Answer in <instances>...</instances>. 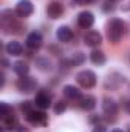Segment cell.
I'll list each match as a JSON object with an SVG mask.
<instances>
[{
  "mask_svg": "<svg viewBox=\"0 0 130 132\" xmlns=\"http://www.w3.org/2000/svg\"><path fill=\"white\" fill-rule=\"evenodd\" d=\"M126 32V25L121 19H112L107 23V38L112 43H119Z\"/></svg>",
  "mask_w": 130,
  "mask_h": 132,
  "instance_id": "1",
  "label": "cell"
},
{
  "mask_svg": "<svg viewBox=\"0 0 130 132\" xmlns=\"http://www.w3.org/2000/svg\"><path fill=\"white\" fill-rule=\"evenodd\" d=\"M77 83L84 88V89H90L97 85V75L94 71L90 69H84V71H80L77 74Z\"/></svg>",
  "mask_w": 130,
  "mask_h": 132,
  "instance_id": "2",
  "label": "cell"
},
{
  "mask_svg": "<svg viewBox=\"0 0 130 132\" xmlns=\"http://www.w3.org/2000/svg\"><path fill=\"white\" fill-rule=\"evenodd\" d=\"M25 117L34 126H46L48 125V115H46V112L43 109H38V108L37 109H31L29 112L25 114Z\"/></svg>",
  "mask_w": 130,
  "mask_h": 132,
  "instance_id": "3",
  "label": "cell"
},
{
  "mask_svg": "<svg viewBox=\"0 0 130 132\" xmlns=\"http://www.w3.org/2000/svg\"><path fill=\"white\" fill-rule=\"evenodd\" d=\"M17 89L23 94H31L37 89V81L34 80L32 77L29 75H25V77H20L17 80Z\"/></svg>",
  "mask_w": 130,
  "mask_h": 132,
  "instance_id": "4",
  "label": "cell"
},
{
  "mask_svg": "<svg viewBox=\"0 0 130 132\" xmlns=\"http://www.w3.org/2000/svg\"><path fill=\"white\" fill-rule=\"evenodd\" d=\"M20 19H26L34 12V5L31 0H18L15 5V11H14Z\"/></svg>",
  "mask_w": 130,
  "mask_h": 132,
  "instance_id": "5",
  "label": "cell"
},
{
  "mask_svg": "<svg viewBox=\"0 0 130 132\" xmlns=\"http://www.w3.org/2000/svg\"><path fill=\"white\" fill-rule=\"evenodd\" d=\"M124 83H126V77H124L123 74H119V72H112V74L107 75V78H106V81H104V86H106L107 89H118V88H121Z\"/></svg>",
  "mask_w": 130,
  "mask_h": 132,
  "instance_id": "6",
  "label": "cell"
},
{
  "mask_svg": "<svg viewBox=\"0 0 130 132\" xmlns=\"http://www.w3.org/2000/svg\"><path fill=\"white\" fill-rule=\"evenodd\" d=\"M94 22H95V17H94V14H92L90 11H83V12H80L78 17H77V23H78V26L83 28V29L92 28Z\"/></svg>",
  "mask_w": 130,
  "mask_h": 132,
  "instance_id": "7",
  "label": "cell"
},
{
  "mask_svg": "<svg viewBox=\"0 0 130 132\" xmlns=\"http://www.w3.org/2000/svg\"><path fill=\"white\" fill-rule=\"evenodd\" d=\"M103 112L109 117V120H110V117L115 120V117L118 114V104H116V101L113 98H110V97H106V98L103 100Z\"/></svg>",
  "mask_w": 130,
  "mask_h": 132,
  "instance_id": "8",
  "label": "cell"
},
{
  "mask_svg": "<svg viewBox=\"0 0 130 132\" xmlns=\"http://www.w3.org/2000/svg\"><path fill=\"white\" fill-rule=\"evenodd\" d=\"M46 12H48V17L52 19V20H57L63 15L64 12V6L60 3V2H51L46 8Z\"/></svg>",
  "mask_w": 130,
  "mask_h": 132,
  "instance_id": "9",
  "label": "cell"
},
{
  "mask_svg": "<svg viewBox=\"0 0 130 132\" xmlns=\"http://www.w3.org/2000/svg\"><path fill=\"white\" fill-rule=\"evenodd\" d=\"M84 45L89 46V48H97L103 43V35L98 32V31H87L84 34Z\"/></svg>",
  "mask_w": 130,
  "mask_h": 132,
  "instance_id": "10",
  "label": "cell"
},
{
  "mask_svg": "<svg viewBox=\"0 0 130 132\" xmlns=\"http://www.w3.org/2000/svg\"><path fill=\"white\" fill-rule=\"evenodd\" d=\"M34 103H35V106H37L38 109L46 111V109L51 106V95H49L46 91H40V92H37Z\"/></svg>",
  "mask_w": 130,
  "mask_h": 132,
  "instance_id": "11",
  "label": "cell"
},
{
  "mask_svg": "<svg viewBox=\"0 0 130 132\" xmlns=\"http://www.w3.org/2000/svg\"><path fill=\"white\" fill-rule=\"evenodd\" d=\"M41 45H43V37H41L40 32L34 31V32L28 34V37H26V46H28V48H31V49H38V48H41Z\"/></svg>",
  "mask_w": 130,
  "mask_h": 132,
  "instance_id": "12",
  "label": "cell"
},
{
  "mask_svg": "<svg viewBox=\"0 0 130 132\" xmlns=\"http://www.w3.org/2000/svg\"><path fill=\"white\" fill-rule=\"evenodd\" d=\"M80 103V108L84 109V111H94L95 106H97V98L94 95H83L81 98L78 100Z\"/></svg>",
  "mask_w": 130,
  "mask_h": 132,
  "instance_id": "13",
  "label": "cell"
},
{
  "mask_svg": "<svg viewBox=\"0 0 130 132\" xmlns=\"http://www.w3.org/2000/svg\"><path fill=\"white\" fill-rule=\"evenodd\" d=\"M5 49H6V52H8L9 55H14V57H18V55L23 54V46H22V43H20V42H15V40L8 42V45L5 46Z\"/></svg>",
  "mask_w": 130,
  "mask_h": 132,
  "instance_id": "14",
  "label": "cell"
},
{
  "mask_svg": "<svg viewBox=\"0 0 130 132\" xmlns=\"http://www.w3.org/2000/svg\"><path fill=\"white\" fill-rule=\"evenodd\" d=\"M63 94H64L66 98H69V100H80L83 97L81 91L77 86H73V85H66L63 88Z\"/></svg>",
  "mask_w": 130,
  "mask_h": 132,
  "instance_id": "15",
  "label": "cell"
},
{
  "mask_svg": "<svg viewBox=\"0 0 130 132\" xmlns=\"http://www.w3.org/2000/svg\"><path fill=\"white\" fill-rule=\"evenodd\" d=\"M72 37H73V32H72V29L69 28V26H60L58 29H57V38L61 42V43H67V42H70L72 40Z\"/></svg>",
  "mask_w": 130,
  "mask_h": 132,
  "instance_id": "16",
  "label": "cell"
},
{
  "mask_svg": "<svg viewBox=\"0 0 130 132\" xmlns=\"http://www.w3.org/2000/svg\"><path fill=\"white\" fill-rule=\"evenodd\" d=\"M12 71H14L18 77H25V75H28V74H29V66H28L26 62L18 60V62L12 63Z\"/></svg>",
  "mask_w": 130,
  "mask_h": 132,
  "instance_id": "17",
  "label": "cell"
},
{
  "mask_svg": "<svg viewBox=\"0 0 130 132\" xmlns=\"http://www.w3.org/2000/svg\"><path fill=\"white\" fill-rule=\"evenodd\" d=\"M90 62L94 65H98V66L104 65L106 63V54L103 51H99V49H94L90 52Z\"/></svg>",
  "mask_w": 130,
  "mask_h": 132,
  "instance_id": "18",
  "label": "cell"
},
{
  "mask_svg": "<svg viewBox=\"0 0 130 132\" xmlns=\"http://www.w3.org/2000/svg\"><path fill=\"white\" fill-rule=\"evenodd\" d=\"M35 65H37V68H38L41 72H49V71H52V63H51V60H49V59L40 57V59H37Z\"/></svg>",
  "mask_w": 130,
  "mask_h": 132,
  "instance_id": "19",
  "label": "cell"
},
{
  "mask_svg": "<svg viewBox=\"0 0 130 132\" xmlns=\"http://www.w3.org/2000/svg\"><path fill=\"white\" fill-rule=\"evenodd\" d=\"M2 121H3V128L8 129V131H15L18 128V121H17V118L14 115H9V117L3 118Z\"/></svg>",
  "mask_w": 130,
  "mask_h": 132,
  "instance_id": "20",
  "label": "cell"
},
{
  "mask_svg": "<svg viewBox=\"0 0 130 132\" xmlns=\"http://www.w3.org/2000/svg\"><path fill=\"white\" fill-rule=\"evenodd\" d=\"M70 60V63H72V66H80V65H83L84 62H86V55L83 54V52H73V55L69 59Z\"/></svg>",
  "mask_w": 130,
  "mask_h": 132,
  "instance_id": "21",
  "label": "cell"
},
{
  "mask_svg": "<svg viewBox=\"0 0 130 132\" xmlns=\"http://www.w3.org/2000/svg\"><path fill=\"white\" fill-rule=\"evenodd\" d=\"M9 115H12V108L8 103H0V117H2V120L9 117Z\"/></svg>",
  "mask_w": 130,
  "mask_h": 132,
  "instance_id": "22",
  "label": "cell"
},
{
  "mask_svg": "<svg viewBox=\"0 0 130 132\" xmlns=\"http://www.w3.org/2000/svg\"><path fill=\"white\" fill-rule=\"evenodd\" d=\"M66 108H67L66 101H63V100H58V101L55 103V106H54V111H55V114H57V115H60V114H63V112L66 111Z\"/></svg>",
  "mask_w": 130,
  "mask_h": 132,
  "instance_id": "23",
  "label": "cell"
},
{
  "mask_svg": "<svg viewBox=\"0 0 130 132\" xmlns=\"http://www.w3.org/2000/svg\"><path fill=\"white\" fill-rule=\"evenodd\" d=\"M20 109L26 114V112H29V111L32 109V103H31V101H23V103L20 104Z\"/></svg>",
  "mask_w": 130,
  "mask_h": 132,
  "instance_id": "24",
  "label": "cell"
},
{
  "mask_svg": "<svg viewBox=\"0 0 130 132\" xmlns=\"http://www.w3.org/2000/svg\"><path fill=\"white\" fill-rule=\"evenodd\" d=\"M113 9H115V6H113L112 3H109V2H107V3H104V6H103V11H106V12L113 11Z\"/></svg>",
  "mask_w": 130,
  "mask_h": 132,
  "instance_id": "25",
  "label": "cell"
},
{
  "mask_svg": "<svg viewBox=\"0 0 130 132\" xmlns=\"http://www.w3.org/2000/svg\"><path fill=\"white\" fill-rule=\"evenodd\" d=\"M94 132H106V128L103 126V125H95V129Z\"/></svg>",
  "mask_w": 130,
  "mask_h": 132,
  "instance_id": "26",
  "label": "cell"
},
{
  "mask_svg": "<svg viewBox=\"0 0 130 132\" xmlns=\"http://www.w3.org/2000/svg\"><path fill=\"white\" fill-rule=\"evenodd\" d=\"M77 5H87V3H90V2H94V0H73Z\"/></svg>",
  "mask_w": 130,
  "mask_h": 132,
  "instance_id": "27",
  "label": "cell"
},
{
  "mask_svg": "<svg viewBox=\"0 0 130 132\" xmlns=\"http://www.w3.org/2000/svg\"><path fill=\"white\" fill-rule=\"evenodd\" d=\"M15 132H29V129H26L25 126H20V125H18V128L15 129Z\"/></svg>",
  "mask_w": 130,
  "mask_h": 132,
  "instance_id": "28",
  "label": "cell"
},
{
  "mask_svg": "<svg viewBox=\"0 0 130 132\" xmlns=\"http://www.w3.org/2000/svg\"><path fill=\"white\" fill-rule=\"evenodd\" d=\"M124 108H126V111H127V112L130 114V100H127V103L124 104Z\"/></svg>",
  "mask_w": 130,
  "mask_h": 132,
  "instance_id": "29",
  "label": "cell"
},
{
  "mask_svg": "<svg viewBox=\"0 0 130 132\" xmlns=\"http://www.w3.org/2000/svg\"><path fill=\"white\" fill-rule=\"evenodd\" d=\"M0 78H2V86H3V85H5V74H3V72L0 74Z\"/></svg>",
  "mask_w": 130,
  "mask_h": 132,
  "instance_id": "30",
  "label": "cell"
},
{
  "mask_svg": "<svg viewBox=\"0 0 130 132\" xmlns=\"http://www.w3.org/2000/svg\"><path fill=\"white\" fill-rule=\"evenodd\" d=\"M112 132H123V131H121V129H113Z\"/></svg>",
  "mask_w": 130,
  "mask_h": 132,
  "instance_id": "31",
  "label": "cell"
},
{
  "mask_svg": "<svg viewBox=\"0 0 130 132\" xmlns=\"http://www.w3.org/2000/svg\"><path fill=\"white\" fill-rule=\"evenodd\" d=\"M109 2H110V3H112V2H118V0H109Z\"/></svg>",
  "mask_w": 130,
  "mask_h": 132,
  "instance_id": "32",
  "label": "cell"
}]
</instances>
